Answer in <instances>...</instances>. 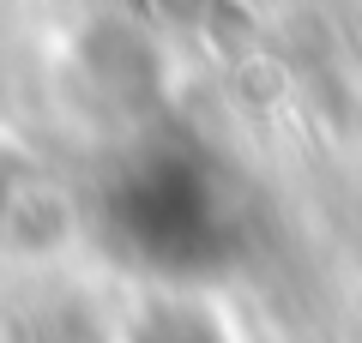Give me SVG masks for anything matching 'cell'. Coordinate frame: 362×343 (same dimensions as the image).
I'll return each mask as SVG.
<instances>
[{"mask_svg": "<svg viewBox=\"0 0 362 343\" xmlns=\"http://www.w3.org/2000/svg\"><path fill=\"white\" fill-rule=\"evenodd\" d=\"M103 229L157 277H211L235 253V199L194 145H145L103 193Z\"/></svg>", "mask_w": 362, "mask_h": 343, "instance_id": "obj_1", "label": "cell"}]
</instances>
